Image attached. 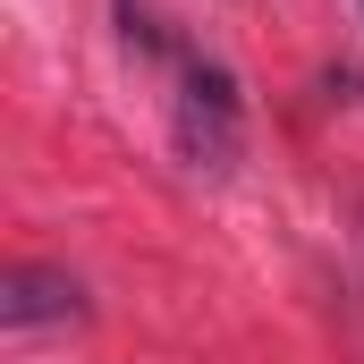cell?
Returning <instances> with one entry per match:
<instances>
[{
	"mask_svg": "<svg viewBox=\"0 0 364 364\" xmlns=\"http://www.w3.org/2000/svg\"><path fill=\"white\" fill-rule=\"evenodd\" d=\"M178 153L186 170L203 178H229L237 153H246V102H237V77L220 60H178Z\"/></svg>",
	"mask_w": 364,
	"mask_h": 364,
	"instance_id": "cell-1",
	"label": "cell"
},
{
	"mask_svg": "<svg viewBox=\"0 0 364 364\" xmlns=\"http://www.w3.org/2000/svg\"><path fill=\"white\" fill-rule=\"evenodd\" d=\"M119 26H127L136 51H161V17H153V0H119Z\"/></svg>",
	"mask_w": 364,
	"mask_h": 364,
	"instance_id": "cell-3",
	"label": "cell"
},
{
	"mask_svg": "<svg viewBox=\"0 0 364 364\" xmlns=\"http://www.w3.org/2000/svg\"><path fill=\"white\" fill-rule=\"evenodd\" d=\"M0 322H9V331L85 322V288H77V272H60V263H17V272L0 279Z\"/></svg>",
	"mask_w": 364,
	"mask_h": 364,
	"instance_id": "cell-2",
	"label": "cell"
}]
</instances>
